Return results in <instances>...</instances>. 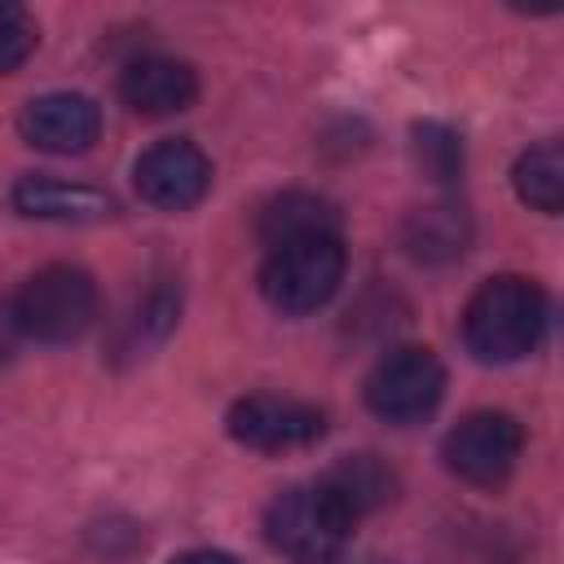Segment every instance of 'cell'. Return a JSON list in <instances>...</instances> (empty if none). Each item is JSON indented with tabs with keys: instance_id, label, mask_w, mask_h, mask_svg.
Returning <instances> with one entry per match:
<instances>
[{
	"instance_id": "cell-1",
	"label": "cell",
	"mask_w": 564,
	"mask_h": 564,
	"mask_svg": "<svg viewBox=\"0 0 564 564\" xmlns=\"http://www.w3.org/2000/svg\"><path fill=\"white\" fill-rule=\"evenodd\" d=\"M546 291L533 278H485L463 308V344L476 361L507 366L529 357L546 335Z\"/></svg>"
},
{
	"instance_id": "cell-2",
	"label": "cell",
	"mask_w": 564,
	"mask_h": 564,
	"mask_svg": "<svg viewBox=\"0 0 564 564\" xmlns=\"http://www.w3.org/2000/svg\"><path fill=\"white\" fill-rule=\"evenodd\" d=\"M348 256L339 234H304L269 247L260 269V291L278 313H317L344 282Z\"/></svg>"
},
{
	"instance_id": "cell-3",
	"label": "cell",
	"mask_w": 564,
	"mask_h": 564,
	"mask_svg": "<svg viewBox=\"0 0 564 564\" xmlns=\"http://www.w3.org/2000/svg\"><path fill=\"white\" fill-rule=\"evenodd\" d=\"M352 524L357 520L322 485L282 489L264 511V538L291 564H335L352 538Z\"/></svg>"
},
{
	"instance_id": "cell-4",
	"label": "cell",
	"mask_w": 564,
	"mask_h": 564,
	"mask_svg": "<svg viewBox=\"0 0 564 564\" xmlns=\"http://www.w3.org/2000/svg\"><path fill=\"white\" fill-rule=\"evenodd\" d=\"M22 339L70 344L97 322V282L79 264H44L31 273L13 300Z\"/></svg>"
},
{
	"instance_id": "cell-5",
	"label": "cell",
	"mask_w": 564,
	"mask_h": 564,
	"mask_svg": "<svg viewBox=\"0 0 564 564\" xmlns=\"http://www.w3.org/2000/svg\"><path fill=\"white\" fill-rule=\"evenodd\" d=\"M445 397V366L432 348L419 344H401L388 348L375 370L366 375V405L370 414H379L383 423L410 427L423 423Z\"/></svg>"
},
{
	"instance_id": "cell-6",
	"label": "cell",
	"mask_w": 564,
	"mask_h": 564,
	"mask_svg": "<svg viewBox=\"0 0 564 564\" xmlns=\"http://www.w3.org/2000/svg\"><path fill=\"white\" fill-rule=\"evenodd\" d=\"M524 449V427L502 410H476L445 432L441 458L467 485H502Z\"/></svg>"
},
{
	"instance_id": "cell-7",
	"label": "cell",
	"mask_w": 564,
	"mask_h": 564,
	"mask_svg": "<svg viewBox=\"0 0 564 564\" xmlns=\"http://www.w3.org/2000/svg\"><path fill=\"white\" fill-rule=\"evenodd\" d=\"M225 427L247 449L282 454V449H304V445L322 441L326 414L317 405H308V401H295V397L251 392V397H242V401L229 405Z\"/></svg>"
},
{
	"instance_id": "cell-8",
	"label": "cell",
	"mask_w": 564,
	"mask_h": 564,
	"mask_svg": "<svg viewBox=\"0 0 564 564\" xmlns=\"http://www.w3.org/2000/svg\"><path fill=\"white\" fill-rule=\"evenodd\" d=\"M132 181H137V194L150 207L189 212L212 189V159L185 137H163L150 150H141V159L132 167Z\"/></svg>"
},
{
	"instance_id": "cell-9",
	"label": "cell",
	"mask_w": 564,
	"mask_h": 564,
	"mask_svg": "<svg viewBox=\"0 0 564 564\" xmlns=\"http://www.w3.org/2000/svg\"><path fill=\"white\" fill-rule=\"evenodd\" d=\"M18 128L44 154H84L101 137V110L84 93H44L22 106Z\"/></svg>"
},
{
	"instance_id": "cell-10",
	"label": "cell",
	"mask_w": 564,
	"mask_h": 564,
	"mask_svg": "<svg viewBox=\"0 0 564 564\" xmlns=\"http://www.w3.org/2000/svg\"><path fill=\"white\" fill-rule=\"evenodd\" d=\"M119 97L128 110L145 115V119H163V115H181L194 106L198 97V75L189 62L181 57H163V53H145L132 57L119 75Z\"/></svg>"
},
{
	"instance_id": "cell-11",
	"label": "cell",
	"mask_w": 564,
	"mask_h": 564,
	"mask_svg": "<svg viewBox=\"0 0 564 564\" xmlns=\"http://www.w3.org/2000/svg\"><path fill=\"white\" fill-rule=\"evenodd\" d=\"M13 207L31 220H62V225H93L115 212V203L79 181H57V176H22L13 185Z\"/></svg>"
},
{
	"instance_id": "cell-12",
	"label": "cell",
	"mask_w": 564,
	"mask_h": 564,
	"mask_svg": "<svg viewBox=\"0 0 564 564\" xmlns=\"http://www.w3.org/2000/svg\"><path fill=\"white\" fill-rule=\"evenodd\" d=\"M471 242V220L458 203H427L405 216L401 225V247L419 264H449L467 251Z\"/></svg>"
},
{
	"instance_id": "cell-13",
	"label": "cell",
	"mask_w": 564,
	"mask_h": 564,
	"mask_svg": "<svg viewBox=\"0 0 564 564\" xmlns=\"http://www.w3.org/2000/svg\"><path fill=\"white\" fill-rule=\"evenodd\" d=\"M317 485L357 520V516H370V511L388 507L397 498L401 480H397V471L379 454H344Z\"/></svg>"
},
{
	"instance_id": "cell-14",
	"label": "cell",
	"mask_w": 564,
	"mask_h": 564,
	"mask_svg": "<svg viewBox=\"0 0 564 564\" xmlns=\"http://www.w3.org/2000/svg\"><path fill=\"white\" fill-rule=\"evenodd\" d=\"M304 234H339V216L326 198H317L308 189H286L273 203H264V212H260L264 247H278L286 238H304Z\"/></svg>"
},
{
	"instance_id": "cell-15",
	"label": "cell",
	"mask_w": 564,
	"mask_h": 564,
	"mask_svg": "<svg viewBox=\"0 0 564 564\" xmlns=\"http://www.w3.org/2000/svg\"><path fill=\"white\" fill-rule=\"evenodd\" d=\"M511 185H516L520 203H529L533 212L555 216L564 207V145L560 141L529 145L511 167Z\"/></svg>"
},
{
	"instance_id": "cell-16",
	"label": "cell",
	"mask_w": 564,
	"mask_h": 564,
	"mask_svg": "<svg viewBox=\"0 0 564 564\" xmlns=\"http://www.w3.org/2000/svg\"><path fill=\"white\" fill-rule=\"evenodd\" d=\"M176 308H181V295H176L167 282L150 286V295H145V300L123 317V326H119V352L145 357L150 348H159V344L167 339V330L176 326Z\"/></svg>"
},
{
	"instance_id": "cell-17",
	"label": "cell",
	"mask_w": 564,
	"mask_h": 564,
	"mask_svg": "<svg viewBox=\"0 0 564 564\" xmlns=\"http://www.w3.org/2000/svg\"><path fill=\"white\" fill-rule=\"evenodd\" d=\"M410 150H414V163H419L432 181H458V172H463V137H458L454 128H445V123H436V119L414 123Z\"/></svg>"
},
{
	"instance_id": "cell-18",
	"label": "cell",
	"mask_w": 564,
	"mask_h": 564,
	"mask_svg": "<svg viewBox=\"0 0 564 564\" xmlns=\"http://www.w3.org/2000/svg\"><path fill=\"white\" fill-rule=\"evenodd\" d=\"M35 48V18L22 4L0 0V75L18 70Z\"/></svg>"
},
{
	"instance_id": "cell-19",
	"label": "cell",
	"mask_w": 564,
	"mask_h": 564,
	"mask_svg": "<svg viewBox=\"0 0 564 564\" xmlns=\"http://www.w3.org/2000/svg\"><path fill=\"white\" fill-rule=\"evenodd\" d=\"M22 330H18V317H13V304H0V366L13 357Z\"/></svg>"
},
{
	"instance_id": "cell-20",
	"label": "cell",
	"mask_w": 564,
	"mask_h": 564,
	"mask_svg": "<svg viewBox=\"0 0 564 564\" xmlns=\"http://www.w3.org/2000/svg\"><path fill=\"white\" fill-rule=\"evenodd\" d=\"M172 564H238L229 551H216V546H194V551H181Z\"/></svg>"
}]
</instances>
